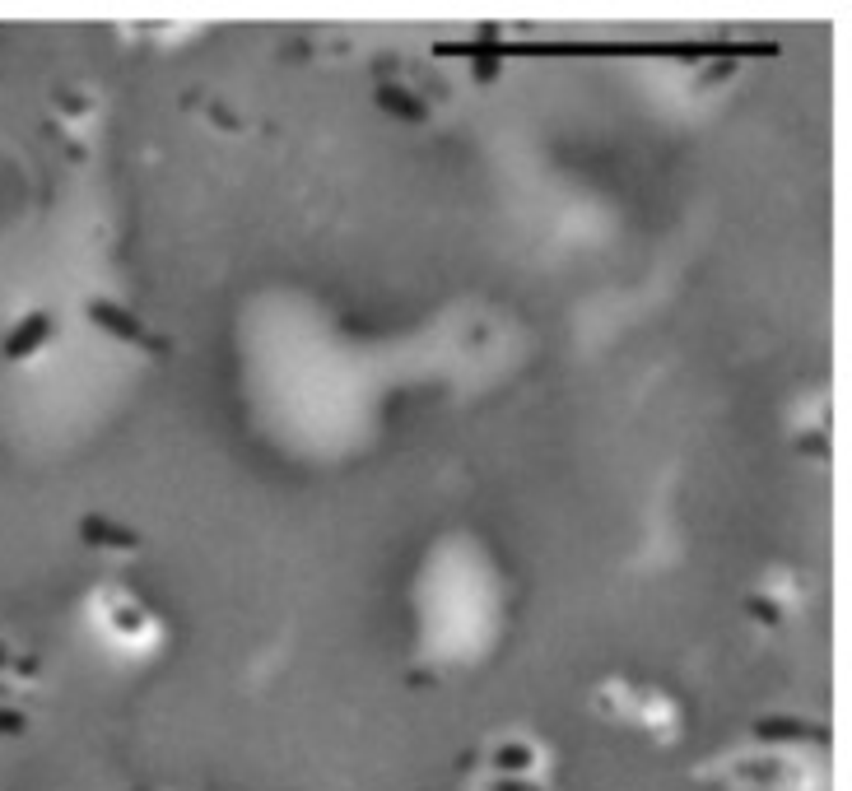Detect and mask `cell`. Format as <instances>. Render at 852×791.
<instances>
[{
	"label": "cell",
	"mask_w": 852,
	"mask_h": 791,
	"mask_svg": "<svg viewBox=\"0 0 852 791\" xmlns=\"http://www.w3.org/2000/svg\"><path fill=\"white\" fill-rule=\"evenodd\" d=\"M52 331H56V322H52V312H28L19 326H10V336H5V359H28V354H38L47 340H52Z\"/></svg>",
	"instance_id": "cell-2"
},
{
	"label": "cell",
	"mask_w": 852,
	"mask_h": 791,
	"mask_svg": "<svg viewBox=\"0 0 852 791\" xmlns=\"http://www.w3.org/2000/svg\"><path fill=\"white\" fill-rule=\"evenodd\" d=\"M750 615H755V619H769V624H778V610H773V601H759V596H750Z\"/></svg>",
	"instance_id": "cell-9"
},
{
	"label": "cell",
	"mask_w": 852,
	"mask_h": 791,
	"mask_svg": "<svg viewBox=\"0 0 852 791\" xmlns=\"http://www.w3.org/2000/svg\"><path fill=\"white\" fill-rule=\"evenodd\" d=\"M489 791H541V787H531V782H522V778H494Z\"/></svg>",
	"instance_id": "cell-8"
},
{
	"label": "cell",
	"mask_w": 852,
	"mask_h": 791,
	"mask_svg": "<svg viewBox=\"0 0 852 791\" xmlns=\"http://www.w3.org/2000/svg\"><path fill=\"white\" fill-rule=\"evenodd\" d=\"M489 764H494V773H499V778H513V773H527V768L536 764V750H531V745H522V740H503L499 750L489 754Z\"/></svg>",
	"instance_id": "cell-6"
},
{
	"label": "cell",
	"mask_w": 852,
	"mask_h": 791,
	"mask_svg": "<svg viewBox=\"0 0 852 791\" xmlns=\"http://www.w3.org/2000/svg\"><path fill=\"white\" fill-rule=\"evenodd\" d=\"M140 791H145V787H140Z\"/></svg>",
	"instance_id": "cell-10"
},
{
	"label": "cell",
	"mask_w": 852,
	"mask_h": 791,
	"mask_svg": "<svg viewBox=\"0 0 852 791\" xmlns=\"http://www.w3.org/2000/svg\"><path fill=\"white\" fill-rule=\"evenodd\" d=\"M84 317L94 326H103L108 336H117V340H126V345H145V349H163V340L159 336H149L145 326L131 317L126 308H117V303H108V298H89L84 303Z\"/></svg>",
	"instance_id": "cell-1"
},
{
	"label": "cell",
	"mask_w": 852,
	"mask_h": 791,
	"mask_svg": "<svg viewBox=\"0 0 852 791\" xmlns=\"http://www.w3.org/2000/svg\"><path fill=\"white\" fill-rule=\"evenodd\" d=\"M24 731H28L24 712H14V708H0V736H24Z\"/></svg>",
	"instance_id": "cell-7"
},
{
	"label": "cell",
	"mask_w": 852,
	"mask_h": 791,
	"mask_svg": "<svg viewBox=\"0 0 852 791\" xmlns=\"http://www.w3.org/2000/svg\"><path fill=\"white\" fill-rule=\"evenodd\" d=\"M80 536L89 540V545H108V550H136L140 545V536L131 531V526H117V522H108V517H80Z\"/></svg>",
	"instance_id": "cell-4"
},
{
	"label": "cell",
	"mask_w": 852,
	"mask_h": 791,
	"mask_svg": "<svg viewBox=\"0 0 852 791\" xmlns=\"http://www.w3.org/2000/svg\"><path fill=\"white\" fill-rule=\"evenodd\" d=\"M373 103H378L382 112H392L396 121H410V126H420V121H429V108H424L420 98L410 94V89H401V84H378V94H373Z\"/></svg>",
	"instance_id": "cell-5"
},
{
	"label": "cell",
	"mask_w": 852,
	"mask_h": 791,
	"mask_svg": "<svg viewBox=\"0 0 852 791\" xmlns=\"http://www.w3.org/2000/svg\"><path fill=\"white\" fill-rule=\"evenodd\" d=\"M755 740H787V745H801V740H815V745H825L829 740V731L825 726H811V722H801V717H759L755 726Z\"/></svg>",
	"instance_id": "cell-3"
}]
</instances>
